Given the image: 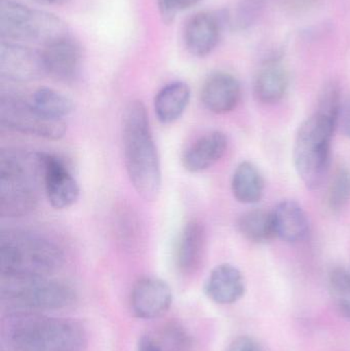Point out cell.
Listing matches in <instances>:
<instances>
[{"label": "cell", "instance_id": "1", "mask_svg": "<svg viewBox=\"0 0 350 351\" xmlns=\"http://www.w3.org/2000/svg\"><path fill=\"white\" fill-rule=\"evenodd\" d=\"M0 341L8 351H86L88 335L73 319L12 311L2 319Z\"/></svg>", "mask_w": 350, "mask_h": 351}, {"label": "cell", "instance_id": "2", "mask_svg": "<svg viewBox=\"0 0 350 351\" xmlns=\"http://www.w3.org/2000/svg\"><path fill=\"white\" fill-rule=\"evenodd\" d=\"M123 145L132 185L144 199H155L162 187V171L147 110L141 101H132L123 111Z\"/></svg>", "mask_w": 350, "mask_h": 351}, {"label": "cell", "instance_id": "3", "mask_svg": "<svg viewBox=\"0 0 350 351\" xmlns=\"http://www.w3.org/2000/svg\"><path fill=\"white\" fill-rule=\"evenodd\" d=\"M64 262L61 247L34 232L8 230L0 237L1 278H45Z\"/></svg>", "mask_w": 350, "mask_h": 351}, {"label": "cell", "instance_id": "4", "mask_svg": "<svg viewBox=\"0 0 350 351\" xmlns=\"http://www.w3.org/2000/svg\"><path fill=\"white\" fill-rule=\"evenodd\" d=\"M40 167L37 154L8 150L0 154V215L27 216L38 204Z\"/></svg>", "mask_w": 350, "mask_h": 351}, {"label": "cell", "instance_id": "5", "mask_svg": "<svg viewBox=\"0 0 350 351\" xmlns=\"http://www.w3.org/2000/svg\"><path fill=\"white\" fill-rule=\"evenodd\" d=\"M337 125L314 113L302 123L293 147L296 172L310 190L322 187L329 172Z\"/></svg>", "mask_w": 350, "mask_h": 351}, {"label": "cell", "instance_id": "6", "mask_svg": "<svg viewBox=\"0 0 350 351\" xmlns=\"http://www.w3.org/2000/svg\"><path fill=\"white\" fill-rule=\"evenodd\" d=\"M76 293L65 282L45 278H1L0 300L12 311H55L75 302Z\"/></svg>", "mask_w": 350, "mask_h": 351}, {"label": "cell", "instance_id": "7", "mask_svg": "<svg viewBox=\"0 0 350 351\" xmlns=\"http://www.w3.org/2000/svg\"><path fill=\"white\" fill-rule=\"evenodd\" d=\"M67 34L65 23L55 14L30 10L14 0H0L2 39L47 45Z\"/></svg>", "mask_w": 350, "mask_h": 351}, {"label": "cell", "instance_id": "8", "mask_svg": "<svg viewBox=\"0 0 350 351\" xmlns=\"http://www.w3.org/2000/svg\"><path fill=\"white\" fill-rule=\"evenodd\" d=\"M0 123L12 131L47 140H60L66 133L64 121L45 117L32 102L14 95H2L0 99Z\"/></svg>", "mask_w": 350, "mask_h": 351}, {"label": "cell", "instance_id": "9", "mask_svg": "<svg viewBox=\"0 0 350 351\" xmlns=\"http://www.w3.org/2000/svg\"><path fill=\"white\" fill-rule=\"evenodd\" d=\"M37 158L41 182L51 206L57 210L73 206L79 197V185L63 160L47 152H37Z\"/></svg>", "mask_w": 350, "mask_h": 351}, {"label": "cell", "instance_id": "10", "mask_svg": "<svg viewBox=\"0 0 350 351\" xmlns=\"http://www.w3.org/2000/svg\"><path fill=\"white\" fill-rule=\"evenodd\" d=\"M0 74L12 82L38 80L45 74L41 51L3 41L0 45Z\"/></svg>", "mask_w": 350, "mask_h": 351}, {"label": "cell", "instance_id": "11", "mask_svg": "<svg viewBox=\"0 0 350 351\" xmlns=\"http://www.w3.org/2000/svg\"><path fill=\"white\" fill-rule=\"evenodd\" d=\"M170 286L158 278H141L132 290L131 307L139 319H153L162 317L172 305Z\"/></svg>", "mask_w": 350, "mask_h": 351}, {"label": "cell", "instance_id": "12", "mask_svg": "<svg viewBox=\"0 0 350 351\" xmlns=\"http://www.w3.org/2000/svg\"><path fill=\"white\" fill-rule=\"evenodd\" d=\"M42 55L45 74L59 82H71L79 73L82 49L70 38L63 37L45 45Z\"/></svg>", "mask_w": 350, "mask_h": 351}, {"label": "cell", "instance_id": "13", "mask_svg": "<svg viewBox=\"0 0 350 351\" xmlns=\"http://www.w3.org/2000/svg\"><path fill=\"white\" fill-rule=\"evenodd\" d=\"M223 28V21L220 14L201 12L193 14L185 26L186 49L195 57H207L219 43Z\"/></svg>", "mask_w": 350, "mask_h": 351}, {"label": "cell", "instance_id": "14", "mask_svg": "<svg viewBox=\"0 0 350 351\" xmlns=\"http://www.w3.org/2000/svg\"><path fill=\"white\" fill-rule=\"evenodd\" d=\"M203 106L215 114L232 112L240 104L242 88L240 82L227 72H215L208 76L201 93Z\"/></svg>", "mask_w": 350, "mask_h": 351}, {"label": "cell", "instance_id": "15", "mask_svg": "<svg viewBox=\"0 0 350 351\" xmlns=\"http://www.w3.org/2000/svg\"><path fill=\"white\" fill-rule=\"evenodd\" d=\"M205 296L219 305L238 302L246 293L242 271L229 263L220 264L212 270L203 286Z\"/></svg>", "mask_w": 350, "mask_h": 351}, {"label": "cell", "instance_id": "16", "mask_svg": "<svg viewBox=\"0 0 350 351\" xmlns=\"http://www.w3.org/2000/svg\"><path fill=\"white\" fill-rule=\"evenodd\" d=\"M207 247V233L199 221L185 225L176 249V265L185 276L195 274L203 264Z\"/></svg>", "mask_w": 350, "mask_h": 351}, {"label": "cell", "instance_id": "17", "mask_svg": "<svg viewBox=\"0 0 350 351\" xmlns=\"http://www.w3.org/2000/svg\"><path fill=\"white\" fill-rule=\"evenodd\" d=\"M228 147L225 134L220 131L211 132L191 144L183 154L182 165L189 173L203 172L217 164Z\"/></svg>", "mask_w": 350, "mask_h": 351}, {"label": "cell", "instance_id": "18", "mask_svg": "<svg viewBox=\"0 0 350 351\" xmlns=\"http://www.w3.org/2000/svg\"><path fill=\"white\" fill-rule=\"evenodd\" d=\"M289 73L277 59L268 60L257 72L253 84L255 98L262 104L271 105L283 100L289 88Z\"/></svg>", "mask_w": 350, "mask_h": 351}, {"label": "cell", "instance_id": "19", "mask_svg": "<svg viewBox=\"0 0 350 351\" xmlns=\"http://www.w3.org/2000/svg\"><path fill=\"white\" fill-rule=\"evenodd\" d=\"M277 237L286 243H298L310 234V220L295 200H283L273 210Z\"/></svg>", "mask_w": 350, "mask_h": 351}, {"label": "cell", "instance_id": "20", "mask_svg": "<svg viewBox=\"0 0 350 351\" xmlns=\"http://www.w3.org/2000/svg\"><path fill=\"white\" fill-rule=\"evenodd\" d=\"M190 97V88L185 82L166 84L154 99V110L158 121L164 125L178 121L186 110Z\"/></svg>", "mask_w": 350, "mask_h": 351}, {"label": "cell", "instance_id": "21", "mask_svg": "<svg viewBox=\"0 0 350 351\" xmlns=\"http://www.w3.org/2000/svg\"><path fill=\"white\" fill-rule=\"evenodd\" d=\"M265 181L260 171L250 162L236 167L232 178V191L240 204H254L262 199Z\"/></svg>", "mask_w": 350, "mask_h": 351}, {"label": "cell", "instance_id": "22", "mask_svg": "<svg viewBox=\"0 0 350 351\" xmlns=\"http://www.w3.org/2000/svg\"><path fill=\"white\" fill-rule=\"evenodd\" d=\"M240 234L253 243H267L277 237L273 212L252 210L242 214L236 222Z\"/></svg>", "mask_w": 350, "mask_h": 351}, {"label": "cell", "instance_id": "23", "mask_svg": "<svg viewBox=\"0 0 350 351\" xmlns=\"http://www.w3.org/2000/svg\"><path fill=\"white\" fill-rule=\"evenodd\" d=\"M31 102L41 114L53 121H64L74 110L71 99L53 88H39L33 95Z\"/></svg>", "mask_w": 350, "mask_h": 351}, {"label": "cell", "instance_id": "24", "mask_svg": "<svg viewBox=\"0 0 350 351\" xmlns=\"http://www.w3.org/2000/svg\"><path fill=\"white\" fill-rule=\"evenodd\" d=\"M329 294L337 313L350 321V272L343 267H334L329 272Z\"/></svg>", "mask_w": 350, "mask_h": 351}, {"label": "cell", "instance_id": "25", "mask_svg": "<svg viewBox=\"0 0 350 351\" xmlns=\"http://www.w3.org/2000/svg\"><path fill=\"white\" fill-rule=\"evenodd\" d=\"M350 202V169L339 168L336 171L327 194L329 210L334 214L340 213Z\"/></svg>", "mask_w": 350, "mask_h": 351}, {"label": "cell", "instance_id": "26", "mask_svg": "<svg viewBox=\"0 0 350 351\" xmlns=\"http://www.w3.org/2000/svg\"><path fill=\"white\" fill-rule=\"evenodd\" d=\"M342 97L339 84L334 80L326 82L318 95L316 114L332 121L338 127L339 114L342 106Z\"/></svg>", "mask_w": 350, "mask_h": 351}, {"label": "cell", "instance_id": "27", "mask_svg": "<svg viewBox=\"0 0 350 351\" xmlns=\"http://www.w3.org/2000/svg\"><path fill=\"white\" fill-rule=\"evenodd\" d=\"M261 4L251 0H244L234 8L222 12L221 18L224 27H229L232 30L242 31L252 26L258 16Z\"/></svg>", "mask_w": 350, "mask_h": 351}, {"label": "cell", "instance_id": "28", "mask_svg": "<svg viewBox=\"0 0 350 351\" xmlns=\"http://www.w3.org/2000/svg\"><path fill=\"white\" fill-rule=\"evenodd\" d=\"M156 337L164 351H188L190 348V336L177 323L166 324Z\"/></svg>", "mask_w": 350, "mask_h": 351}, {"label": "cell", "instance_id": "29", "mask_svg": "<svg viewBox=\"0 0 350 351\" xmlns=\"http://www.w3.org/2000/svg\"><path fill=\"white\" fill-rule=\"evenodd\" d=\"M226 351H265L262 344L251 337V336H240L232 340Z\"/></svg>", "mask_w": 350, "mask_h": 351}, {"label": "cell", "instance_id": "30", "mask_svg": "<svg viewBox=\"0 0 350 351\" xmlns=\"http://www.w3.org/2000/svg\"><path fill=\"white\" fill-rule=\"evenodd\" d=\"M158 4L162 22L166 25L172 24L179 10L177 0H158Z\"/></svg>", "mask_w": 350, "mask_h": 351}, {"label": "cell", "instance_id": "31", "mask_svg": "<svg viewBox=\"0 0 350 351\" xmlns=\"http://www.w3.org/2000/svg\"><path fill=\"white\" fill-rule=\"evenodd\" d=\"M338 128L343 136L350 139V97L343 100L339 114Z\"/></svg>", "mask_w": 350, "mask_h": 351}, {"label": "cell", "instance_id": "32", "mask_svg": "<svg viewBox=\"0 0 350 351\" xmlns=\"http://www.w3.org/2000/svg\"><path fill=\"white\" fill-rule=\"evenodd\" d=\"M137 351H164L158 338L151 334L142 335L138 340Z\"/></svg>", "mask_w": 350, "mask_h": 351}, {"label": "cell", "instance_id": "33", "mask_svg": "<svg viewBox=\"0 0 350 351\" xmlns=\"http://www.w3.org/2000/svg\"><path fill=\"white\" fill-rule=\"evenodd\" d=\"M201 1V0H177V4H178V8H181V10H187V8L197 5Z\"/></svg>", "mask_w": 350, "mask_h": 351}, {"label": "cell", "instance_id": "34", "mask_svg": "<svg viewBox=\"0 0 350 351\" xmlns=\"http://www.w3.org/2000/svg\"><path fill=\"white\" fill-rule=\"evenodd\" d=\"M38 4H42V5H63V4L67 3L70 0H33Z\"/></svg>", "mask_w": 350, "mask_h": 351}, {"label": "cell", "instance_id": "35", "mask_svg": "<svg viewBox=\"0 0 350 351\" xmlns=\"http://www.w3.org/2000/svg\"><path fill=\"white\" fill-rule=\"evenodd\" d=\"M296 2H297V3H310V1H312V0H295Z\"/></svg>", "mask_w": 350, "mask_h": 351}, {"label": "cell", "instance_id": "36", "mask_svg": "<svg viewBox=\"0 0 350 351\" xmlns=\"http://www.w3.org/2000/svg\"><path fill=\"white\" fill-rule=\"evenodd\" d=\"M251 1L257 2V3L262 4L263 0H251Z\"/></svg>", "mask_w": 350, "mask_h": 351}]
</instances>
